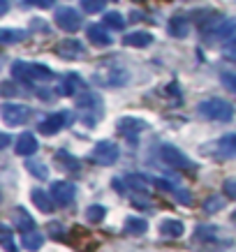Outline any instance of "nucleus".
I'll list each match as a JSON object with an SVG mask.
<instances>
[{
	"label": "nucleus",
	"mask_w": 236,
	"mask_h": 252,
	"mask_svg": "<svg viewBox=\"0 0 236 252\" xmlns=\"http://www.w3.org/2000/svg\"><path fill=\"white\" fill-rule=\"evenodd\" d=\"M130 84V69L116 61H104L93 69V86L98 88H123Z\"/></svg>",
	"instance_id": "nucleus-1"
},
{
	"label": "nucleus",
	"mask_w": 236,
	"mask_h": 252,
	"mask_svg": "<svg viewBox=\"0 0 236 252\" xmlns=\"http://www.w3.org/2000/svg\"><path fill=\"white\" fill-rule=\"evenodd\" d=\"M12 77L19 79V81H28V84H35V81H54L56 74L51 67L46 65H39V63H23V61H14L12 63Z\"/></svg>",
	"instance_id": "nucleus-2"
},
{
	"label": "nucleus",
	"mask_w": 236,
	"mask_h": 252,
	"mask_svg": "<svg viewBox=\"0 0 236 252\" xmlns=\"http://www.w3.org/2000/svg\"><path fill=\"white\" fill-rule=\"evenodd\" d=\"M197 111H199V116H204L208 121H218V123H229L236 114L234 104L222 97H208L204 102H199Z\"/></svg>",
	"instance_id": "nucleus-3"
},
{
	"label": "nucleus",
	"mask_w": 236,
	"mask_h": 252,
	"mask_svg": "<svg viewBox=\"0 0 236 252\" xmlns=\"http://www.w3.org/2000/svg\"><path fill=\"white\" fill-rule=\"evenodd\" d=\"M195 241L215 245V248H232V245H234V241H232V236H229L227 231H222L220 227H213V224L197 227V229H195Z\"/></svg>",
	"instance_id": "nucleus-4"
},
{
	"label": "nucleus",
	"mask_w": 236,
	"mask_h": 252,
	"mask_svg": "<svg viewBox=\"0 0 236 252\" xmlns=\"http://www.w3.org/2000/svg\"><path fill=\"white\" fill-rule=\"evenodd\" d=\"M118 155H121V148H118L114 141L102 139V141H98V144H95L91 158H93V162H98V164H102V167H111V164H116Z\"/></svg>",
	"instance_id": "nucleus-5"
},
{
	"label": "nucleus",
	"mask_w": 236,
	"mask_h": 252,
	"mask_svg": "<svg viewBox=\"0 0 236 252\" xmlns=\"http://www.w3.org/2000/svg\"><path fill=\"white\" fill-rule=\"evenodd\" d=\"M0 116H2V123L7 127H19L23 123H28L31 118V109L23 107V104H12V102H5L0 107Z\"/></svg>",
	"instance_id": "nucleus-6"
},
{
	"label": "nucleus",
	"mask_w": 236,
	"mask_h": 252,
	"mask_svg": "<svg viewBox=\"0 0 236 252\" xmlns=\"http://www.w3.org/2000/svg\"><path fill=\"white\" fill-rule=\"evenodd\" d=\"M234 37H236V19H222L218 26L206 31V42H208V44L232 42Z\"/></svg>",
	"instance_id": "nucleus-7"
},
{
	"label": "nucleus",
	"mask_w": 236,
	"mask_h": 252,
	"mask_svg": "<svg viewBox=\"0 0 236 252\" xmlns=\"http://www.w3.org/2000/svg\"><path fill=\"white\" fill-rule=\"evenodd\" d=\"M160 158L167 162L169 167H174V169H195V162L183 153V151H178V148L171 146V144L160 146Z\"/></svg>",
	"instance_id": "nucleus-8"
},
{
	"label": "nucleus",
	"mask_w": 236,
	"mask_h": 252,
	"mask_svg": "<svg viewBox=\"0 0 236 252\" xmlns=\"http://www.w3.org/2000/svg\"><path fill=\"white\" fill-rule=\"evenodd\" d=\"M56 23H58V28H63L65 32H76L81 28V14L76 12L74 7H58L56 9Z\"/></svg>",
	"instance_id": "nucleus-9"
},
{
	"label": "nucleus",
	"mask_w": 236,
	"mask_h": 252,
	"mask_svg": "<svg viewBox=\"0 0 236 252\" xmlns=\"http://www.w3.org/2000/svg\"><path fill=\"white\" fill-rule=\"evenodd\" d=\"M146 127H148V123H146L144 118H137V116H123V118L116 121V130L121 132V134H125L128 139H135L137 134H141Z\"/></svg>",
	"instance_id": "nucleus-10"
},
{
	"label": "nucleus",
	"mask_w": 236,
	"mask_h": 252,
	"mask_svg": "<svg viewBox=\"0 0 236 252\" xmlns=\"http://www.w3.org/2000/svg\"><path fill=\"white\" fill-rule=\"evenodd\" d=\"M74 194H76V188L74 183H67V181H56L51 185V197H54L56 206H69L74 201Z\"/></svg>",
	"instance_id": "nucleus-11"
},
{
	"label": "nucleus",
	"mask_w": 236,
	"mask_h": 252,
	"mask_svg": "<svg viewBox=\"0 0 236 252\" xmlns=\"http://www.w3.org/2000/svg\"><path fill=\"white\" fill-rule=\"evenodd\" d=\"M54 51H56V56H61L63 61H76V58H81V54H84V46H81L79 39L67 37V39H61L54 46Z\"/></svg>",
	"instance_id": "nucleus-12"
},
{
	"label": "nucleus",
	"mask_w": 236,
	"mask_h": 252,
	"mask_svg": "<svg viewBox=\"0 0 236 252\" xmlns=\"http://www.w3.org/2000/svg\"><path fill=\"white\" fill-rule=\"evenodd\" d=\"M213 146H215V151L213 148H206L208 155H215V158H236V134H225Z\"/></svg>",
	"instance_id": "nucleus-13"
},
{
	"label": "nucleus",
	"mask_w": 236,
	"mask_h": 252,
	"mask_svg": "<svg viewBox=\"0 0 236 252\" xmlns=\"http://www.w3.org/2000/svg\"><path fill=\"white\" fill-rule=\"evenodd\" d=\"M65 121H67V114H63V111L46 116L44 121L39 123V132H42V134H46V137H51V134H58V132L63 130Z\"/></svg>",
	"instance_id": "nucleus-14"
},
{
	"label": "nucleus",
	"mask_w": 236,
	"mask_h": 252,
	"mask_svg": "<svg viewBox=\"0 0 236 252\" xmlns=\"http://www.w3.org/2000/svg\"><path fill=\"white\" fill-rule=\"evenodd\" d=\"M9 218H12V222H14L16 229L23 231V234L35 229V220H33V218L26 213L23 208H12V211H9Z\"/></svg>",
	"instance_id": "nucleus-15"
},
{
	"label": "nucleus",
	"mask_w": 236,
	"mask_h": 252,
	"mask_svg": "<svg viewBox=\"0 0 236 252\" xmlns=\"http://www.w3.org/2000/svg\"><path fill=\"white\" fill-rule=\"evenodd\" d=\"M37 139H35V134H31V132H26V134H21V137L16 139V146H14V151L16 155H33V153H37Z\"/></svg>",
	"instance_id": "nucleus-16"
},
{
	"label": "nucleus",
	"mask_w": 236,
	"mask_h": 252,
	"mask_svg": "<svg viewBox=\"0 0 236 252\" xmlns=\"http://www.w3.org/2000/svg\"><path fill=\"white\" fill-rule=\"evenodd\" d=\"M169 32H171L174 37H178V39L188 37V32H190V21H188V16L185 14L171 16V21H169Z\"/></svg>",
	"instance_id": "nucleus-17"
},
{
	"label": "nucleus",
	"mask_w": 236,
	"mask_h": 252,
	"mask_svg": "<svg viewBox=\"0 0 236 252\" xmlns=\"http://www.w3.org/2000/svg\"><path fill=\"white\" fill-rule=\"evenodd\" d=\"M185 227H183L181 220H176V218H167V220L160 222V234L165 238H181Z\"/></svg>",
	"instance_id": "nucleus-18"
},
{
	"label": "nucleus",
	"mask_w": 236,
	"mask_h": 252,
	"mask_svg": "<svg viewBox=\"0 0 236 252\" xmlns=\"http://www.w3.org/2000/svg\"><path fill=\"white\" fill-rule=\"evenodd\" d=\"M123 44L125 46H137V49H144V46L153 44V35L146 31H135L123 37Z\"/></svg>",
	"instance_id": "nucleus-19"
},
{
	"label": "nucleus",
	"mask_w": 236,
	"mask_h": 252,
	"mask_svg": "<svg viewBox=\"0 0 236 252\" xmlns=\"http://www.w3.org/2000/svg\"><path fill=\"white\" fill-rule=\"evenodd\" d=\"M31 199H33V204L37 206V211H42V213H51V211H54V204H56L54 197L46 194L44 190H33Z\"/></svg>",
	"instance_id": "nucleus-20"
},
{
	"label": "nucleus",
	"mask_w": 236,
	"mask_h": 252,
	"mask_svg": "<svg viewBox=\"0 0 236 252\" xmlns=\"http://www.w3.org/2000/svg\"><path fill=\"white\" fill-rule=\"evenodd\" d=\"M88 39H91L95 46H109L114 39H111V35H109L102 26H91L88 28Z\"/></svg>",
	"instance_id": "nucleus-21"
},
{
	"label": "nucleus",
	"mask_w": 236,
	"mask_h": 252,
	"mask_svg": "<svg viewBox=\"0 0 236 252\" xmlns=\"http://www.w3.org/2000/svg\"><path fill=\"white\" fill-rule=\"evenodd\" d=\"M63 95H76V93L84 91V81L79 74H67V77L63 79V86H61Z\"/></svg>",
	"instance_id": "nucleus-22"
},
{
	"label": "nucleus",
	"mask_w": 236,
	"mask_h": 252,
	"mask_svg": "<svg viewBox=\"0 0 236 252\" xmlns=\"http://www.w3.org/2000/svg\"><path fill=\"white\" fill-rule=\"evenodd\" d=\"M26 39V31H19V28H2L0 31V42L2 44H16Z\"/></svg>",
	"instance_id": "nucleus-23"
},
{
	"label": "nucleus",
	"mask_w": 236,
	"mask_h": 252,
	"mask_svg": "<svg viewBox=\"0 0 236 252\" xmlns=\"http://www.w3.org/2000/svg\"><path fill=\"white\" fill-rule=\"evenodd\" d=\"M123 229L128 231V234H135V236H141L146 229H148V222L141 220V218H128L125 220V227Z\"/></svg>",
	"instance_id": "nucleus-24"
},
{
	"label": "nucleus",
	"mask_w": 236,
	"mask_h": 252,
	"mask_svg": "<svg viewBox=\"0 0 236 252\" xmlns=\"http://www.w3.org/2000/svg\"><path fill=\"white\" fill-rule=\"evenodd\" d=\"M42 243H44V236L39 231H26V236H23V248L26 250H37V248H42Z\"/></svg>",
	"instance_id": "nucleus-25"
},
{
	"label": "nucleus",
	"mask_w": 236,
	"mask_h": 252,
	"mask_svg": "<svg viewBox=\"0 0 236 252\" xmlns=\"http://www.w3.org/2000/svg\"><path fill=\"white\" fill-rule=\"evenodd\" d=\"M56 162H63V167L67 169V171H79V160L72 158L67 151H58L56 153Z\"/></svg>",
	"instance_id": "nucleus-26"
},
{
	"label": "nucleus",
	"mask_w": 236,
	"mask_h": 252,
	"mask_svg": "<svg viewBox=\"0 0 236 252\" xmlns=\"http://www.w3.org/2000/svg\"><path fill=\"white\" fill-rule=\"evenodd\" d=\"M107 218V208L104 206H100V204H93V206H88L86 208V220H91V222H102Z\"/></svg>",
	"instance_id": "nucleus-27"
},
{
	"label": "nucleus",
	"mask_w": 236,
	"mask_h": 252,
	"mask_svg": "<svg viewBox=\"0 0 236 252\" xmlns=\"http://www.w3.org/2000/svg\"><path fill=\"white\" fill-rule=\"evenodd\" d=\"M104 26L114 28V31H123L125 28V19H123L121 12H107L104 14Z\"/></svg>",
	"instance_id": "nucleus-28"
},
{
	"label": "nucleus",
	"mask_w": 236,
	"mask_h": 252,
	"mask_svg": "<svg viewBox=\"0 0 236 252\" xmlns=\"http://www.w3.org/2000/svg\"><path fill=\"white\" fill-rule=\"evenodd\" d=\"M128 188L130 190H137V192H148V181H146L144 176H137V174H130L128 178Z\"/></svg>",
	"instance_id": "nucleus-29"
},
{
	"label": "nucleus",
	"mask_w": 236,
	"mask_h": 252,
	"mask_svg": "<svg viewBox=\"0 0 236 252\" xmlns=\"http://www.w3.org/2000/svg\"><path fill=\"white\" fill-rule=\"evenodd\" d=\"M26 169H28V171H31L33 176H37L39 181H46V178H49V169H46L44 164H42V162L28 160V162H26Z\"/></svg>",
	"instance_id": "nucleus-30"
},
{
	"label": "nucleus",
	"mask_w": 236,
	"mask_h": 252,
	"mask_svg": "<svg viewBox=\"0 0 236 252\" xmlns=\"http://www.w3.org/2000/svg\"><path fill=\"white\" fill-rule=\"evenodd\" d=\"M222 206H225L222 197H208V199L204 201V211H206V213H218Z\"/></svg>",
	"instance_id": "nucleus-31"
},
{
	"label": "nucleus",
	"mask_w": 236,
	"mask_h": 252,
	"mask_svg": "<svg viewBox=\"0 0 236 252\" xmlns=\"http://www.w3.org/2000/svg\"><path fill=\"white\" fill-rule=\"evenodd\" d=\"M104 5H107V0H81V7H84V12H88V14L100 12Z\"/></svg>",
	"instance_id": "nucleus-32"
},
{
	"label": "nucleus",
	"mask_w": 236,
	"mask_h": 252,
	"mask_svg": "<svg viewBox=\"0 0 236 252\" xmlns=\"http://www.w3.org/2000/svg\"><path fill=\"white\" fill-rule=\"evenodd\" d=\"M222 192H225L227 199H234L236 201V178H227V181L222 183Z\"/></svg>",
	"instance_id": "nucleus-33"
},
{
	"label": "nucleus",
	"mask_w": 236,
	"mask_h": 252,
	"mask_svg": "<svg viewBox=\"0 0 236 252\" xmlns=\"http://www.w3.org/2000/svg\"><path fill=\"white\" fill-rule=\"evenodd\" d=\"M2 248H5V250H16L14 243H12V234H9V229H5V227H2Z\"/></svg>",
	"instance_id": "nucleus-34"
},
{
	"label": "nucleus",
	"mask_w": 236,
	"mask_h": 252,
	"mask_svg": "<svg viewBox=\"0 0 236 252\" xmlns=\"http://www.w3.org/2000/svg\"><path fill=\"white\" fill-rule=\"evenodd\" d=\"M222 84H227L229 91L236 93V74H222Z\"/></svg>",
	"instance_id": "nucleus-35"
},
{
	"label": "nucleus",
	"mask_w": 236,
	"mask_h": 252,
	"mask_svg": "<svg viewBox=\"0 0 236 252\" xmlns=\"http://www.w3.org/2000/svg\"><path fill=\"white\" fill-rule=\"evenodd\" d=\"M31 5H35L39 9H49V7H54V0H31Z\"/></svg>",
	"instance_id": "nucleus-36"
},
{
	"label": "nucleus",
	"mask_w": 236,
	"mask_h": 252,
	"mask_svg": "<svg viewBox=\"0 0 236 252\" xmlns=\"http://www.w3.org/2000/svg\"><path fill=\"white\" fill-rule=\"evenodd\" d=\"M176 199L181 201V204H190V192H183V190H176L174 192Z\"/></svg>",
	"instance_id": "nucleus-37"
},
{
	"label": "nucleus",
	"mask_w": 236,
	"mask_h": 252,
	"mask_svg": "<svg viewBox=\"0 0 236 252\" xmlns=\"http://www.w3.org/2000/svg\"><path fill=\"white\" fill-rule=\"evenodd\" d=\"M49 231H51L54 236H63V227H61V224H54V222H51V224H49Z\"/></svg>",
	"instance_id": "nucleus-38"
},
{
	"label": "nucleus",
	"mask_w": 236,
	"mask_h": 252,
	"mask_svg": "<svg viewBox=\"0 0 236 252\" xmlns=\"http://www.w3.org/2000/svg\"><path fill=\"white\" fill-rule=\"evenodd\" d=\"M227 54L232 56V58H236V37H234V42H232V44L227 46Z\"/></svg>",
	"instance_id": "nucleus-39"
},
{
	"label": "nucleus",
	"mask_w": 236,
	"mask_h": 252,
	"mask_svg": "<svg viewBox=\"0 0 236 252\" xmlns=\"http://www.w3.org/2000/svg\"><path fill=\"white\" fill-rule=\"evenodd\" d=\"M0 141H2V146H7L9 144V134H2V137H0Z\"/></svg>",
	"instance_id": "nucleus-40"
},
{
	"label": "nucleus",
	"mask_w": 236,
	"mask_h": 252,
	"mask_svg": "<svg viewBox=\"0 0 236 252\" xmlns=\"http://www.w3.org/2000/svg\"><path fill=\"white\" fill-rule=\"evenodd\" d=\"M232 220H234V222H236V211H234V213H232Z\"/></svg>",
	"instance_id": "nucleus-41"
}]
</instances>
